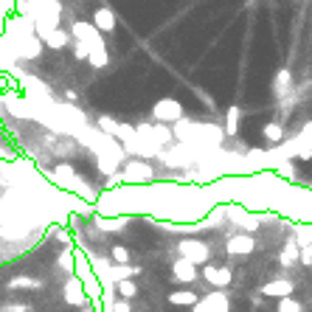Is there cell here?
Returning <instances> with one entry per match:
<instances>
[{"label":"cell","instance_id":"cell-22","mask_svg":"<svg viewBox=\"0 0 312 312\" xmlns=\"http://www.w3.org/2000/svg\"><path fill=\"white\" fill-rule=\"evenodd\" d=\"M110 259H113V264H127L129 262V250L115 242L113 248H110Z\"/></svg>","mask_w":312,"mask_h":312},{"label":"cell","instance_id":"cell-26","mask_svg":"<svg viewBox=\"0 0 312 312\" xmlns=\"http://www.w3.org/2000/svg\"><path fill=\"white\" fill-rule=\"evenodd\" d=\"M129 309H132V306H129V301H124V298L113 304V312H129Z\"/></svg>","mask_w":312,"mask_h":312},{"label":"cell","instance_id":"cell-13","mask_svg":"<svg viewBox=\"0 0 312 312\" xmlns=\"http://www.w3.org/2000/svg\"><path fill=\"white\" fill-rule=\"evenodd\" d=\"M169 304L172 306H197L200 298L192 290H175V292H169Z\"/></svg>","mask_w":312,"mask_h":312},{"label":"cell","instance_id":"cell-20","mask_svg":"<svg viewBox=\"0 0 312 312\" xmlns=\"http://www.w3.org/2000/svg\"><path fill=\"white\" fill-rule=\"evenodd\" d=\"M99 129L107 135V138H115V135H118V121H115L113 115H101V118H99Z\"/></svg>","mask_w":312,"mask_h":312},{"label":"cell","instance_id":"cell-10","mask_svg":"<svg viewBox=\"0 0 312 312\" xmlns=\"http://www.w3.org/2000/svg\"><path fill=\"white\" fill-rule=\"evenodd\" d=\"M172 278L178 284H194L200 278V270L194 267V264L183 262V259H178V262L172 264Z\"/></svg>","mask_w":312,"mask_h":312},{"label":"cell","instance_id":"cell-29","mask_svg":"<svg viewBox=\"0 0 312 312\" xmlns=\"http://www.w3.org/2000/svg\"><path fill=\"white\" fill-rule=\"evenodd\" d=\"M79 312H99V309H87V306H85V309H79Z\"/></svg>","mask_w":312,"mask_h":312},{"label":"cell","instance_id":"cell-24","mask_svg":"<svg viewBox=\"0 0 312 312\" xmlns=\"http://www.w3.org/2000/svg\"><path fill=\"white\" fill-rule=\"evenodd\" d=\"M96 225H99L101 231H121V228L127 225V220H124V217H118V220H96Z\"/></svg>","mask_w":312,"mask_h":312},{"label":"cell","instance_id":"cell-2","mask_svg":"<svg viewBox=\"0 0 312 312\" xmlns=\"http://www.w3.org/2000/svg\"><path fill=\"white\" fill-rule=\"evenodd\" d=\"M152 118L158 124H164V127L166 124H178V121H183V104L178 99H161L152 107Z\"/></svg>","mask_w":312,"mask_h":312},{"label":"cell","instance_id":"cell-6","mask_svg":"<svg viewBox=\"0 0 312 312\" xmlns=\"http://www.w3.org/2000/svg\"><path fill=\"white\" fill-rule=\"evenodd\" d=\"M225 250L231 256H250L256 250V239L250 234H236L225 242Z\"/></svg>","mask_w":312,"mask_h":312},{"label":"cell","instance_id":"cell-19","mask_svg":"<svg viewBox=\"0 0 312 312\" xmlns=\"http://www.w3.org/2000/svg\"><path fill=\"white\" fill-rule=\"evenodd\" d=\"M239 118H242V110H239V107H231V110H228V115H225V132L228 135L239 132Z\"/></svg>","mask_w":312,"mask_h":312},{"label":"cell","instance_id":"cell-16","mask_svg":"<svg viewBox=\"0 0 312 312\" xmlns=\"http://www.w3.org/2000/svg\"><path fill=\"white\" fill-rule=\"evenodd\" d=\"M278 264H281V267H295L298 264V245L295 242H287V245H284V250L278 253Z\"/></svg>","mask_w":312,"mask_h":312},{"label":"cell","instance_id":"cell-7","mask_svg":"<svg viewBox=\"0 0 312 312\" xmlns=\"http://www.w3.org/2000/svg\"><path fill=\"white\" fill-rule=\"evenodd\" d=\"M200 306L206 312H231V298H228L225 290H211L200 301Z\"/></svg>","mask_w":312,"mask_h":312},{"label":"cell","instance_id":"cell-9","mask_svg":"<svg viewBox=\"0 0 312 312\" xmlns=\"http://www.w3.org/2000/svg\"><path fill=\"white\" fill-rule=\"evenodd\" d=\"M90 23H93V29H96V31H107V34H110V31H115V26H118V20H115V12H113L110 6L96 9Z\"/></svg>","mask_w":312,"mask_h":312},{"label":"cell","instance_id":"cell-15","mask_svg":"<svg viewBox=\"0 0 312 312\" xmlns=\"http://www.w3.org/2000/svg\"><path fill=\"white\" fill-rule=\"evenodd\" d=\"M87 59H90L93 68H104L107 62H110V54H107V45L99 43V45H90L87 48Z\"/></svg>","mask_w":312,"mask_h":312},{"label":"cell","instance_id":"cell-14","mask_svg":"<svg viewBox=\"0 0 312 312\" xmlns=\"http://www.w3.org/2000/svg\"><path fill=\"white\" fill-rule=\"evenodd\" d=\"M273 90H276V96H287V93L292 90V73L287 71V68H281V71L273 76Z\"/></svg>","mask_w":312,"mask_h":312},{"label":"cell","instance_id":"cell-5","mask_svg":"<svg viewBox=\"0 0 312 312\" xmlns=\"http://www.w3.org/2000/svg\"><path fill=\"white\" fill-rule=\"evenodd\" d=\"M71 34L76 37V43H82V45H99V43H104L101 40V34L96 29H93V23H87V20H76L73 23V29H71Z\"/></svg>","mask_w":312,"mask_h":312},{"label":"cell","instance_id":"cell-27","mask_svg":"<svg viewBox=\"0 0 312 312\" xmlns=\"http://www.w3.org/2000/svg\"><path fill=\"white\" fill-rule=\"evenodd\" d=\"M278 172H281L284 178H290V175H292V164H281V166H278Z\"/></svg>","mask_w":312,"mask_h":312},{"label":"cell","instance_id":"cell-28","mask_svg":"<svg viewBox=\"0 0 312 312\" xmlns=\"http://www.w3.org/2000/svg\"><path fill=\"white\" fill-rule=\"evenodd\" d=\"M194 312H206V309H203V306H200V304H197V306H194Z\"/></svg>","mask_w":312,"mask_h":312},{"label":"cell","instance_id":"cell-25","mask_svg":"<svg viewBox=\"0 0 312 312\" xmlns=\"http://www.w3.org/2000/svg\"><path fill=\"white\" fill-rule=\"evenodd\" d=\"M73 57H76V59H87V45L76 43V45H73Z\"/></svg>","mask_w":312,"mask_h":312},{"label":"cell","instance_id":"cell-17","mask_svg":"<svg viewBox=\"0 0 312 312\" xmlns=\"http://www.w3.org/2000/svg\"><path fill=\"white\" fill-rule=\"evenodd\" d=\"M262 135L270 143H281L284 141V127L278 124V121H267V124L262 127Z\"/></svg>","mask_w":312,"mask_h":312},{"label":"cell","instance_id":"cell-12","mask_svg":"<svg viewBox=\"0 0 312 312\" xmlns=\"http://www.w3.org/2000/svg\"><path fill=\"white\" fill-rule=\"evenodd\" d=\"M295 149H298V152H295L298 158H304V161H309V158H312V121L301 129V135L295 138Z\"/></svg>","mask_w":312,"mask_h":312},{"label":"cell","instance_id":"cell-23","mask_svg":"<svg viewBox=\"0 0 312 312\" xmlns=\"http://www.w3.org/2000/svg\"><path fill=\"white\" fill-rule=\"evenodd\" d=\"M278 312H304V306H301V301H295V298H278Z\"/></svg>","mask_w":312,"mask_h":312},{"label":"cell","instance_id":"cell-8","mask_svg":"<svg viewBox=\"0 0 312 312\" xmlns=\"http://www.w3.org/2000/svg\"><path fill=\"white\" fill-rule=\"evenodd\" d=\"M292 290H295V281L290 278H273L262 287V295L264 298H290Z\"/></svg>","mask_w":312,"mask_h":312},{"label":"cell","instance_id":"cell-11","mask_svg":"<svg viewBox=\"0 0 312 312\" xmlns=\"http://www.w3.org/2000/svg\"><path fill=\"white\" fill-rule=\"evenodd\" d=\"M82 287H85V284L79 281V278H68V281H65V301L82 306L87 301V290H82Z\"/></svg>","mask_w":312,"mask_h":312},{"label":"cell","instance_id":"cell-18","mask_svg":"<svg viewBox=\"0 0 312 312\" xmlns=\"http://www.w3.org/2000/svg\"><path fill=\"white\" fill-rule=\"evenodd\" d=\"M115 290H118V295L124 298V301H129V298L138 295V284H135L132 278H121V281H115Z\"/></svg>","mask_w":312,"mask_h":312},{"label":"cell","instance_id":"cell-30","mask_svg":"<svg viewBox=\"0 0 312 312\" xmlns=\"http://www.w3.org/2000/svg\"><path fill=\"white\" fill-rule=\"evenodd\" d=\"M298 3H301V0H298Z\"/></svg>","mask_w":312,"mask_h":312},{"label":"cell","instance_id":"cell-3","mask_svg":"<svg viewBox=\"0 0 312 312\" xmlns=\"http://www.w3.org/2000/svg\"><path fill=\"white\" fill-rule=\"evenodd\" d=\"M200 276L206 278L214 290H225L228 284H231V278H234V270L228 267V264H206Z\"/></svg>","mask_w":312,"mask_h":312},{"label":"cell","instance_id":"cell-4","mask_svg":"<svg viewBox=\"0 0 312 312\" xmlns=\"http://www.w3.org/2000/svg\"><path fill=\"white\" fill-rule=\"evenodd\" d=\"M121 178L129 180V183H149V180L155 178V169H152L146 161L135 158V161H129V164L124 166V175H121Z\"/></svg>","mask_w":312,"mask_h":312},{"label":"cell","instance_id":"cell-21","mask_svg":"<svg viewBox=\"0 0 312 312\" xmlns=\"http://www.w3.org/2000/svg\"><path fill=\"white\" fill-rule=\"evenodd\" d=\"M68 40L71 37L65 34V31H51V34H45V45H51V48H65Z\"/></svg>","mask_w":312,"mask_h":312},{"label":"cell","instance_id":"cell-1","mask_svg":"<svg viewBox=\"0 0 312 312\" xmlns=\"http://www.w3.org/2000/svg\"><path fill=\"white\" fill-rule=\"evenodd\" d=\"M178 253H180V259L183 262H189V264H206L208 259H211V248H208L206 242H200V239H183V242H178Z\"/></svg>","mask_w":312,"mask_h":312}]
</instances>
